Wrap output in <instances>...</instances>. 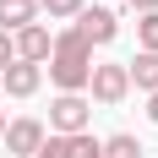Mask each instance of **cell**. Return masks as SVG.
Returning <instances> with one entry per match:
<instances>
[{
  "label": "cell",
  "mask_w": 158,
  "mask_h": 158,
  "mask_svg": "<svg viewBox=\"0 0 158 158\" xmlns=\"http://www.w3.org/2000/svg\"><path fill=\"white\" fill-rule=\"evenodd\" d=\"M49 44H55V33H49L44 22H27L22 33H11V55L22 65H38V71H44V60H49Z\"/></svg>",
  "instance_id": "cell-4"
},
{
  "label": "cell",
  "mask_w": 158,
  "mask_h": 158,
  "mask_svg": "<svg viewBox=\"0 0 158 158\" xmlns=\"http://www.w3.org/2000/svg\"><path fill=\"white\" fill-rule=\"evenodd\" d=\"M126 82L142 87V93H158V55H142V49H136V60L126 65Z\"/></svg>",
  "instance_id": "cell-9"
},
{
  "label": "cell",
  "mask_w": 158,
  "mask_h": 158,
  "mask_svg": "<svg viewBox=\"0 0 158 158\" xmlns=\"http://www.w3.org/2000/svg\"><path fill=\"white\" fill-rule=\"evenodd\" d=\"M38 22V0H0V33H22Z\"/></svg>",
  "instance_id": "cell-8"
},
{
  "label": "cell",
  "mask_w": 158,
  "mask_h": 158,
  "mask_svg": "<svg viewBox=\"0 0 158 158\" xmlns=\"http://www.w3.org/2000/svg\"><path fill=\"white\" fill-rule=\"evenodd\" d=\"M136 44H142V55H158V11L136 16Z\"/></svg>",
  "instance_id": "cell-12"
},
{
  "label": "cell",
  "mask_w": 158,
  "mask_h": 158,
  "mask_svg": "<svg viewBox=\"0 0 158 158\" xmlns=\"http://www.w3.org/2000/svg\"><path fill=\"white\" fill-rule=\"evenodd\" d=\"M11 60H16V55H11V33H0V71H6Z\"/></svg>",
  "instance_id": "cell-15"
},
{
  "label": "cell",
  "mask_w": 158,
  "mask_h": 158,
  "mask_svg": "<svg viewBox=\"0 0 158 158\" xmlns=\"http://www.w3.org/2000/svg\"><path fill=\"white\" fill-rule=\"evenodd\" d=\"M147 120L158 126V93H147Z\"/></svg>",
  "instance_id": "cell-17"
},
{
  "label": "cell",
  "mask_w": 158,
  "mask_h": 158,
  "mask_svg": "<svg viewBox=\"0 0 158 158\" xmlns=\"http://www.w3.org/2000/svg\"><path fill=\"white\" fill-rule=\"evenodd\" d=\"M65 147H71V158H98V153H104V136L77 131V136H65Z\"/></svg>",
  "instance_id": "cell-11"
},
{
  "label": "cell",
  "mask_w": 158,
  "mask_h": 158,
  "mask_svg": "<svg viewBox=\"0 0 158 158\" xmlns=\"http://www.w3.org/2000/svg\"><path fill=\"white\" fill-rule=\"evenodd\" d=\"M0 136H6V109H0Z\"/></svg>",
  "instance_id": "cell-18"
},
{
  "label": "cell",
  "mask_w": 158,
  "mask_h": 158,
  "mask_svg": "<svg viewBox=\"0 0 158 158\" xmlns=\"http://www.w3.org/2000/svg\"><path fill=\"white\" fill-rule=\"evenodd\" d=\"M77 33L87 38V44H109L114 33H120V22H114L109 6H82L77 11Z\"/></svg>",
  "instance_id": "cell-6"
},
{
  "label": "cell",
  "mask_w": 158,
  "mask_h": 158,
  "mask_svg": "<svg viewBox=\"0 0 158 158\" xmlns=\"http://www.w3.org/2000/svg\"><path fill=\"white\" fill-rule=\"evenodd\" d=\"M87 104H104V109H114V104H126V93H131V82H126V65H114V60H104V65H93V77H87Z\"/></svg>",
  "instance_id": "cell-3"
},
{
  "label": "cell",
  "mask_w": 158,
  "mask_h": 158,
  "mask_svg": "<svg viewBox=\"0 0 158 158\" xmlns=\"http://www.w3.org/2000/svg\"><path fill=\"white\" fill-rule=\"evenodd\" d=\"M44 65H49V82H55L60 93H87V77H93V44H87L77 27H65V33H55Z\"/></svg>",
  "instance_id": "cell-1"
},
{
  "label": "cell",
  "mask_w": 158,
  "mask_h": 158,
  "mask_svg": "<svg viewBox=\"0 0 158 158\" xmlns=\"http://www.w3.org/2000/svg\"><path fill=\"white\" fill-rule=\"evenodd\" d=\"M38 82H44V71H38V65H22V60H11L6 71H0V87H6L11 98H33Z\"/></svg>",
  "instance_id": "cell-7"
},
{
  "label": "cell",
  "mask_w": 158,
  "mask_h": 158,
  "mask_svg": "<svg viewBox=\"0 0 158 158\" xmlns=\"http://www.w3.org/2000/svg\"><path fill=\"white\" fill-rule=\"evenodd\" d=\"M44 120H33V114H22V120H11V126H6V136H0V142H6V153L11 158H33L38 153V147H44Z\"/></svg>",
  "instance_id": "cell-5"
},
{
  "label": "cell",
  "mask_w": 158,
  "mask_h": 158,
  "mask_svg": "<svg viewBox=\"0 0 158 158\" xmlns=\"http://www.w3.org/2000/svg\"><path fill=\"white\" fill-rule=\"evenodd\" d=\"M87 0H38V11H49V16H77Z\"/></svg>",
  "instance_id": "cell-13"
},
{
  "label": "cell",
  "mask_w": 158,
  "mask_h": 158,
  "mask_svg": "<svg viewBox=\"0 0 158 158\" xmlns=\"http://www.w3.org/2000/svg\"><path fill=\"white\" fill-rule=\"evenodd\" d=\"M126 6H131L136 16H147V11H158V0H126Z\"/></svg>",
  "instance_id": "cell-16"
},
{
  "label": "cell",
  "mask_w": 158,
  "mask_h": 158,
  "mask_svg": "<svg viewBox=\"0 0 158 158\" xmlns=\"http://www.w3.org/2000/svg\"><path fill=\"white\" fill-rule=\"evenodd\" d=\"M98 158H147V147L131 136V131H114V136H104V153Z\"/></svg>",
  "instance_id": "cell-10"
},
{
  "label": "cell",
  "mask_w": 158,
  "mask_h": 158,
  "mask_svg": "<svg viewBox=\"0 0 158 158\" xmlns=\"http://www.w3.org/2000/svg\"><path fill=\"white\" fill-rule=\"evenodd\" d=\"M33 158H71V147H65V136H44V147Z\"/></svg>",
  "instance_id": "cell-14"
},
{
  "label": "cell",
  "mask_w": 158,
  "mask_h": 158,
  "mask_svg": "<svg viewBox=\"0 0 158 158\" xmlns=\"http://www.w3.org/2000/svg\"><path fill=\"white\" fill-rule=\"evenodd\" d=\"M87 120H93L87 93H55V104H49V136H77V131H87Z\"/></svg>",
  "instance_id": "cell-2"
}]
</instances>
